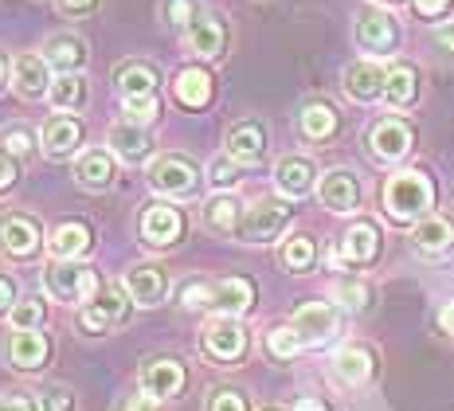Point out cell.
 I'll return each mask as SVG.
<instances>
[{"label": "cell", "mask_w": 454, "mask_h": 411, "mask_svg": "<svg viewBox=\"0 0 454 411\" xmlns=\"http://www.w3.org/2000/svg\"><path fill=\"white\" fill-rule=\"evenodd\" d=\"M434 204V185L427 173L419 169H408V173H395L384 185V212L395 219V224H419L423 216H431Z\"/></svg>", "instance_id": "6da1fadb"}, {"label": "cell", "mask_w": 454, "mask_h": 411, "mask_svg": "<svg viewBox=\"0 0 454 411\" xmlns=\"http://www.w3.org/2000/svg\"><path fill=\"white\" fill-rule=\"evenodd\" d=\"M129 294L126 286H98V290L90 294V302H82L79 310H74V329L82 333V337H102V333H110L114 325H121L129 318Z\"/></svg>", "instance_id": "7a4b0ae2"}, {"label": "cell", "mask_w": 454, "mask_h": 411, "mask_svg": "<svg viewBox=\"0 0 454 411\" xmlns=\"http://www.w3.org/2000/svg\"><path fill=\"white\" fill-rule=\"evenodd\" d=\"M98 290L94 282V271L82 266L79 259H51L43 266V294L63 305H74L79 310L82 302H90V294Z\"/></svg>", "instance_id": "3957f363"}, {"label": "cell", "mask_w": 454, "mask_h": 411, "mask_svg": "<svg viewBox=\"0 0 454 411\" xmlns=\"http://www.w3.org/2000/svg\"><path fill=\"white\" fill-rule=\"evenodd\" d=\"M149 188L168 200H188L200 193V169H196V161L181 157V153H160V157L149 161Z\"/></svg>", "instance_id": "277c9868"}, {"label": "cell", "mask_w": 454, "mask_h": 411, "mask_svg": "<svg viewBox=\"0 0 454 411\" xmlns=\"http://www.w3.org/2000/svg\"><path fill=\"white\" fill-rule=\"evenodd\" d=\"M47 247V235L40 227V219L27 212H4L0 216V255L12 263H35Z\"/></svg>", "instance_id": "5b68a950"}, {"label": "cell", "mask_w": 454, "mask_h": 411, "mask_svg": "<svg viewBox=\"0 0 454 411\" xmlns=\"http://www.w3.org/2000/svg\"><path fill=\"white\" fill-rule=\"evenodd\" d=\"M290 216H294V208H290L286 196H262L259 204H251L247 212H243V224H239V235L243 243H270V239H278L286 232Z\"/></svg>", "instance_id": "8992f818"}, {"label": "cell", "mask_w": 454, "mask_h": 411, "mask_svg": "<svg viewBox=\"0 0 454 411\" xmlns=\"http://www.w3.org/2000/svg\"><path fill=\"white\" fill-rule=\"evenodd\" d=\"M200 349L215 365H235V360H243V352H247V329L239 325V318L215 313L200 333Z\"/></svg>", "instance_id": "52a82bcc"}, {"label": "cell", "mask_w": 454, "mask_h": 411, "mask_svg": "<svg viewBox=\"0 0 454 411\" xmlns=\"http://www.w3.org/2000/svg\"><path fill=\"white\" fill-rule=\"evenodd\" d=\"M137 235L145 247L153 251H165V247H176L184 235V216L181 208L165 204V200H153V204L141 208V219H137Z\"/></svg>", "instance_id": "ba28073f"}, {"label": "cell", "mask_w": 454, "mask_h": 411, "mask_svg": "<svg viewBox=\"0 0 454 411\" xmlns=\"http://www.w3.org/2000/svg\"><path fill=\"white\" fill-rule=\"evenodd\" d=\"M353 36H356V47L368 55H392L400 47V24H395V16L387 8H364L356 16Z\"/></svg>", "instance_id": "9c48e42d"}, {"label": "cell", "mask_w": 454, "mask_h": 411, "mask_svg": "<svg viewBox=\"0 0 454 411\" xmlns=\"http://www.w3.org/2000/svg\"><path fill=\"white\" fill-rule=\"evenodd\" d=\"M290 325H294V333L301 337V345L306 349H321L329 345V341L337 337V310L329 302H306L294 310V318H290Z\"/></svg>", "instance_id": "30bf717a"}, {"label": "cell", "mask_w": 454, "mask_h": 411, "mask_svg": "<svg viewBox=\"0 0 454 411\" xmlns=\"http://www.w3.org/2000/svg\"><path fill=\"white\" fill-rule=\"evenodd\" d=\"M40 149L51 161H71L82 153V122L74 114H51L40 130Z\"/></svg>", "instance_id": "8fae6325"}, {"label": "cell", "mask_w": 454, "mask_h": 411, "mask_svg": "<svg viewBox=\"0 0 454 411\" xmlns=\"http://www.w3.org/2000/svg\"><path fill=\"white\" fill-rule=\"evenodd\" d=\"M51 63L43 59V51H24L12 59V91L24 102H40L51 91Z\"/></svg>", "instance_id": "7c38bea8"}, {"label": "cell", "mask_w": 454, "mask_h": 411, "mask_svg": "<svg viewBox=\"0 0 454 411\" xmlns=\"http://www.w3.org/2000/svg\"><path fill=\"white\" fill-rule=\"evenodd\" d=\"M411 141H415V133L403 118H384L368 130V153H372V161H380V165L403 161L411 149Z\"/></svg>", "instance_id": "4fadbf2b"}, {"label": "cell", "mask_w": 454, "mask_h": 411, "mask_svg": "<svg viewBox=\"0 0 454 411\" xmlns=\"http://www.w3.org/2000/svg\"><path fill=\"white\" fill-rule=\"evenodd\" d=\"M376 255H380V227H376L372 219H356V224H348V232L340 235L333 263L337 266H368Z\"/></svg>", "instance_id": "5bb4252c"}, {"label": "cell", "mask_w": 454, "mask_h": 411, "mask_svg": "<svg viewBox=\"0 0 454 411\" xmlns=\"http://www.w3.org/2000/svg\"><path fill=\"white\" fill-rule=\"evenodd\" d=\"M137 384L153 399H173V396H181V388H184V365L176 357H149L145 365H141Z\"/></svg>", "instance_id": "9a60e30c"}, {"label": "cell", "mask_w": 454, "mask_h": 411, "mask_svg": "<svg viewBox=\"0 0 454 411\" xmlns=\"http://www.w3.org/2000/svg\"><path fill=\"white\" fill-rule=\"evenodd\" d=\"M51 360V337L43 329H16L8 337V365L16 372H40Z\"/></svg>", "instance_id": "2e32d148"}, {"label": "cell", "mask_w": 454, "mask_h": 411, "mask_svg": "<svg viewBox=\"0 0 454 411\" xmlns=\"http://www.w3.org/2000/svg\"><path fill=\"white\" fill-rule=\"evenodd\" d=\"M121 286H126V294L134 298V305H145V310H149V305L165 302L168 274H165V266H157V263H137V266H129V271H126Z\"/></svg>", "instance_id": "e0dca14e"}, {"label": "cell", "mask_w": 454, "mask_h": 411, "mask_svg": "<svg viewBox=\"0 0 454 411\" xmlns=\"http://www.w3.org/2000/svg\"><path fill=\"white\" fill-rule=\"evenodd\" d=\"M227 157L239 161V165H254V161L267 157V126L254 118H239L223 138Z\"/></svg>", "instance_id": "ac0fdd59"}, {"label": "cell", "mask_w": 454, "mask_h": 411, "mask_svg": "<svg viewBox=\"0 0 454 411\" xmlns=\"http://www.w3.org/2000/svg\"><path fill=\"white\" fill-rule=\"evenodd\" d=\"M106 149L114 153L118 161H126V165H141V161L153 153V138H149L145 126H137V122H114L106 130Z\"/></svg>", "instance_id": "d6986e66"}, {"label": "cell", "mask_w": 454, "mask_h": 411, "mask_svg": "<svg viewBox=\"0 0 454 411\" xmlns=\"http://www.w3.org/2000/svg\"><path fill=\"white\" fill-rule=\"evenodd\" d=\"M317 200L329 208V212H356L361 208V180H356L348 169H329L325 177L317 180Z\"/></svg>", "instance_id": "ffe728a7"}, {"label": "cell", "mask_w": 454, "mask_h": 411, "mask_svg": "<svg viewBox=\"0 0 454 411\" xmlns=\"http://www.w3.org/2000/svg\"><path fill=\"white\" fill-rule=\"evenodd\" d=\"M184 47L196 55V59H215V55H223V47H227V24L212 12H200L184 28Z\"/></svg>", "instance_id": "44dd1931"}, {"label": "cell", "mask_w": 454, "mask_h": 411, "mask_svg": "<svg viewBox=\"0 0 454 411\" xmlns=\"http://www.w3.org/2000/svg\"><path fill=\"white\" fill-rule=\"evenodd\" d=\"M114 153L110 149H82L79 157H74V180H79L87 193H106L114 185V177H118V165H114Z\"/></svg>", "instance_id": "7402d4cb"}, {"label": "cell", "mask_w": 454, "mask_h": 411, "mask_svg": "<svg viewBox=\"0 0 454 411\" xmlns=\"http://www.w3.org/2000/svg\"><path fill=\"white\" fill-rule=\"evenodd\" d=\"M274 185H278V193L286 196V200H298V196L314 193L317 165L309 157H298V153H290V157H282L278 165H274Z\"/></svg>", "instance_id": "603a6c76"}, {"label": "cell", "mask_w": 454, "mask_h": 411, "mask_svg": "<svg viewBox=\"0 0 454 411\" xmlns=\"http://www.w3.org/2000/svg\"><path fill=\"white\" fill-rule=\"evenodd\" d=\"M90 247H94V232L82 219H63V224H55L51 235H47L51 259H82V255H90Z\"/></svg>", "instance_id": "cb8c5ba5"}, {"label": "cell", "mask_w": 454, "mask_h": 411, "mask_svg": "<svg viewBox=\"0 0 454 411\" xmlns=\"http://www.w3.org/2000/svg\"><path fill=\"white\" fill-rule=\"evenodd\" d=\"M43 59L51 63V71L59 75H79L82 67H87V40L74 32H55L51 40L43 43Z\"/></svg>", "instance_id": "d4e9b609"}, {"label": "cell", "mask_w": 454, "mask_h": 411, "mask_svg": "<svg viewBox=\"0 0 454 411\" xmlns=\"http://www.w3.org/2000/svg\"><path fill=\"white\" fill-rule=\"evenodd\" d=\"M160 71L149 59H121L114 67V91L121 99H141V94H157Z\"/></svg>", "instance_id": "484cf974"}, {"label": "cell", "mask_w": 454, "mask_h": 411, "mask_svg": "<svg viewBox=\"0 0 454 411\" xmlns=\"http://www.w3.org/2000/svg\"><path fill=\"white\" fill-rule=\"evenodd\" d=\"M384 75L387 67H380L376 59H356L345 67V94L353 102H376L384 94Z\"/></svg>", "instance_id": "4316f807"}, {"label": "cell", "mask_w": 454, "mask_h": 411, "mask_svg": "<svg viewBox=\"0 0 454 411\" xmlns=\"http://www.w3.org/2000/svg\"><path fill=\"white\" fill-rule=\"evenodd\" d=\"M372 368H376V357L368 345H345V349H337V357H333V376L348 388L368 384Z\"/></svg>", "instance_id": "83f0119b"}, {"label": "cell", "mask_w": 454, "mask_h": 411, "mask_svg": "<svg viewBox=\"0 0 454 411\" xmlns=\"http://www.w3.org/2000/svg\"><path fill=\"white\" fill-rule=\"evenodd\" d=\"M380 99L392 110L415 107V99H419V71H415L411 63H392L387 67V75H384V94Z\"/></svg>", "instance_id": "f1b7e54d"}, {"label": "cell", "mask_w": 454, "mask_h": 411, "mask_svg": "<svg viewBox=\"0 0 454 411\" xmlns=\"http://www.w3.org/2000/svg\"><path fill=\"white\" fill-rule=\"evenodd\" d=\"M298 130H301V138H309V141H329V138H337V130H340V114H337L333 102L314 99L301 107Z\"/></svg>", "instance_id": "f546056e"}, {"label": "cell", "mask_w": 454, "mask_h": 411, "mask_svg": "<svg viewBox=\"0 0 454 411\" xmlns=\"http://www.w3.org/2000/svg\"><path fill=\"white\" fill-rule=\"evenodd\" d=\"M173 94L184 110H204L215 94V83L204 67H184V71L173 79Z\"/></svg>", "instance_id": "4dcf8cb0"}, {"label": "cell", "mask_w": 454, "mask_h": 411, "mask_svg": "<svg viewBox=\"0 0 454 411\" xmlns=\"http://www.w3.org/2000/svg\"><path fill=\"white\" fill-rule=\"evenodd\" d=\"M254 305V286L247 279H220L212 282V310L227 318H243Z\"/></svg>", "instance_id": "1f68e13d"}, {"label": "cell", "mask_w": 454, "mask_h": 411, "mask_svg": "<svg viewBox=\"0 0 454 411\" xmlns=\"http://www.w3.org/2000/svg\"><path fill=\"white\" fill-rule=\"evenodd\" d=\"M411 243L415 251L423 255H442L454 247V224L447 216H423L419 224L411 227Z\"/></svg>", "instance_id": "d6a6232c"}, {"label": "cell", "mask_w": 454, "mask_h": 411, "mask_svg": "<svg viewBox=\"0 0 454 411\" xmlns=\"http://www.w3.org/2000/svg\"><path fill=\"white\" fill-rule=\"evenodd\" d=\"M243 212H247V208H243L231 193H220L204 204V227L215 232V235H231V232H239Z\"/></svg>", "instance_id": "836d02e7"}, {"label": "cell", "mask_w": 454, "mask_h": 411, "mask_svg": "<svg viewBox=\"0 0 454 411\" xmlns=\"http://www.w3.org/2000/svg\"><path fill=\"white\" fill-rule=\"evenodd\" d=\"M87 99H90V91H87V79H82V75H59V79L51 83V91H47V102H51L55 114L82 110Z\"/></svg>", "instance_id": "e575fe53"}, {"label": "cell", "mask_w": 454, "mask_h": 411, "mask_svg": "<svg viewBox=\"0 0 454 411\" xmlns=\"http://www.w3.org/2000/svg\"><path fill=\"white\" fill-rule=\"evenodd\" d=\"M314 259H317V247L309 235H290L286 243L278 247V263L286 266L290 274H306L309 266H314Z\"/></svg>", "instance_id": "d590c367"}, {"label": "cell", "mask_w": 454, "mask_h": 411, "mask_svg": "<svg viewBox=\"0 0 454 411\" xmlns=\"http://www.w3.org/2000/svg\"><path fill=\"white\" fill-rule=\"evenodd\" d=\"M298 349H306V345H301V337L294 333V325H274L267 333V352L274 360H294Z\"/></svg>", "instance_id": "8d00e7d4"}, {"label": "cell", "mask_w": 454, "mask_h": 411, "mask_svg": "<svg viewBox=\"0 0 454 411\" xmlns=\"http://www.w3.org/2000/svg\"><path fill=\"white\" fill-rule=\"evenodd\" d=\"M121 110H126L129 122L137 126H149V122L160 118V99L157 94H141V99H121Z\"/></svg>", "instance_id": "74e56055"}, {"label": "cell", "mask_w": 454, "mask_h": 411, "mask_svg": "<svg viewBox=\"0 0 454 411\" xmlns=\"http://www.w3.org/2000/svg\"><path fill=\"white\" fill-rule=\"evenodd\" d=\"M43 302L40 298H20L16 302V310L8 313V321H12V329H43Z\"/></svg>", "instance_id": "f35d334b"}, {"label": "cell", "mask_w": 454, "mask_h": 411, "mask_svg": "<svg viewBox=\"0 0 454 411\" xmlns=\"http://www.w3.org/2000/svg\"><path fill=\"white\" fill-rule=\"evenodd\" d=\"M200 16V4L196 0H160V20L168 28H188Z\"/></svg>", "instance_id": "ab89813d"}, {"label": "cell", "mask_w": 454, "mask_h": 411, "mask_svg": "<svg viewBox=\"0 0 454 411\" xmlns=\"http://www.w3.org/2000/svg\"><path fill=\"white\" fill-rule=\"evenodd\" d=\"M0 146L12 153V157L27 161V157L35 153V130H27V126H8L4 133H0Z\"/></svg>", "instance_id": "60d3db41"}, {"label": "cell", "mask_w": 454, "mask_h": 411, "mask_svg": "<svg viewBox=\"0 0 454 411\" xmlns=\"http://www.w3.org/2000/svg\"><path fill=\"white\" fill-rule=\"evenodd\" d=\"M207 180H212L220 193L235 188V185H239V161H231L227 153H223V157H215L212 165H207Z\"/></svg>", "instance_id": "b9f144b4"}, {"label": "cell", "mask_w": 454, "mask_h": 411, "mask_svg": "<svg viewBox=\"0 0 454 411\" xmlns=\"http://www.w3.org/2000/svg\"><path fill=\"white\" fill-rule=\"evenodd\" d=\"M337 302L345 305V310H364L368 298H372V290L361 282V279H345V282H337Z\"/></svg>", "instance_id": "7bdbcfd3"}, {"label": "cell", "mask_w": 454, "mask_h": 411, "mask_svg": "<svg viewBox=\"0 0 454 411\" xmlns=\"http://www.w3.org/2000/svg\"><path fill=\"white\" fill-rule=\"evenodd\" d=\"M181 305L184 310H212V282H200V279L184 282L181 286Z\"/></svg>", "instance_id": "ee69618b"}, {"label": "cell", "mask_w": 454, "mask_h": 411, "mask_svg": "<svg viewBox=\"0 0 454 411\" xmlns=\"http://www.w3.org/2000/svg\"><path fill=\"white\" fill-rule=\"evenodd\" d=\"M207 411H247V399L235 388H215L212 396H207Z\"/></svg>", "instance_id": "f6af8a7d"}, {"label": "cell", "mask_w": 454, "mask_h": 411, "mask_svg": "<svg viewBox=\"0 0 454 411\" xmlns=\"http://www.w3.org/2000/svg\"><path fill=\"white\" fill-rule=\"evenodd\" d=\"M20 185V157H12L4 146H0V196L12 193Z\"/></svg>", "instance_id": "bcb514c9"}, {"label": "cell", "mask_w": 454, "mask_h": 411, "mask_svg": "<svg viewBox=\"0 0 454 411\" xmlns=\"http://www.w3.org/2000/svg\"><path fill=\"white\" fill-rule=\"evenodd\" d=\"M16 302H20V286H16L12 274H0V318H8L16 310Z\"/></svg>", "instance_id": "7dc6e473"}, {"label": "cell", "mask_w": 454, "mask_h": 411, "mask_svg": "<svg viewBox=\"0 0 454 411\" xmlns=\"http://www.w3.org/2000/svg\"><path fill=\"white\" fill-rule=\"evenodd\" d=\"M411 4H415V16H423V20H442L454 0H411Z\"/></svg>", "instance_id": "c3c4849f"}, {"label": "cell", "mask_w": 454, "mask_h": 411, "mask_svg": "<svg viewBox=\"0 0 454 411\" xmlns=\"http://www.w3.org/2000/svg\"><path fill=\"white\" fill-rule=\"evenodd\" d=\"M55 8H59L63 16H90L94 8H98V0H55Z\"/></svg>", "instance_id": "681fc988"}, {"label": "cell", "mask_w": 454, "mask_h": 411, "mask_svg": "<svg viewBox=\"0 0 454 411\" xmlns=\"http://www.w3.org/2000/svg\"><path fill=\"white\" fill-rule=\"evenodd\" d=\"M40 407H43V411H74L67 391H47V396L40 399Z\"/></svg>", "instance_id": "f907efd6"}, {"label": "cell", "mask_w": 454, "mask_h": 411, "mask_svg": "<svg viewBox=\"0 0 454 411\" xmlns=\"http://www.w3.org/2000/svg\"><path fill=\"white\" fill-rule=\"evenodd\" d=\"M157 404H160V399H153V396H145V391H141V396H134L126 404V411H157Z\"/></svg>", "instance_id": "816d5d0a"}, {"label": "cell", "mask_w": 454, "mask_h": 411, "mask_svg": "<svg viewBox=\"0 0 454 411\" xmlns=\"http://www.w3.org/2000/svg\"><path fill=\"white\" fill-rule=\"evenodd\" d=\"M4 87H12V59L0 51V91H4Z\"/></svg>", "instance_id": "f5cc1de1"}, {"label": "cell", "mask_w": 454, "mask_h": 411, "mask_svg": "<svg viewBox=\"0 0 454 411\" xmlns=\"http://www.w3.org/2000/svg\"><path fill=\"white\" fill-rule=\"evenodd\" d=\"M434 43H439V47H447V51H454V24L439 28V32H434Z\"/></svg>", "instance_id": "db71d44e"}, {"label": "cell", "mask_w": 454, "mask_h": 411, "mask_svg": "<svg viewBox=\"0 0 454 411\" xmlns=\"http://www.w3.org/2000/svg\"><path fill=\"white\" fill-rule=\"evenodd\" d=\"M439 325H442V333H454V302H447L439 310Z\"/></svg>", "instance_id": "11a10c76"}, {"label": "cell", "mask_w": 454, "mask_h": 411, "mask_svg": "<svg viewBox=\"0 0 454 411\" xmlns=\"http://www.w3.org/2000/svg\"><path fill=\"white\" fill-rule=\"evenodd\" d=\"M290 411H329L325 404H321V399H314V396H306V399H298V404L294 407H290Z\"/></svg>", "instance_id": "9f6ffc18"}, {"label": "cell", "mask_w": 454, "mask_h": 411, "mask_svg": "<svg viewBox=\"0 0 454 411\" xmlns=\"http://www.w3.org/2000/svg\"><path fill=\"white\" fill-rule=\"evenodd\" d=\"M0 411H8V399H0Z\"/></svg>", "instance_id": "6f0895ef"}, {"label": "cell", "mask_w": 454, "mask_h": 411, "mask_svg": "<svg viewBox=\"0 0 454 411\" xmlns=\"http://www.w3.org/2000/svg\"><path fill=\"white\" fill-rule=\"evenodd\" d=\"M259 411H282V407H259Z\"/></svg>", "instance_id": "680465c9"}, {"label": "cell", "mask_w": 454, "mask_h": 411, "mask_svg": "<svg viewBox=\"0 0 454 411\" xmlns=\"http://www.w3.org/2000/svg\"><path fill=\"white\" fill-rule=\"evenodd\" d=\"M387 4H395V0H387Z\"/></svg>", "instance_id": "91938a15"}]
</instances>
